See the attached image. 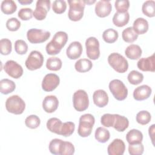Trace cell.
Wrapping results in <instances>:
<instances>
[{
  "instance_id": "6da1fadb",
  "label": "cell",
  "mask_w": 155,
  "mask_h": 155,
  "mask_svg": "<svg viewBox=\"0 0 155 155\" xmlns=\"http://www.w3.org/2000/svg\"><path fill=\"white\" fill-rule=\"evenodd\" d=\"M68 38V35L64 31H59L56 32L53 36V39L45 47L47 54L49 55H56L59 53L62 48L65 45Z\"/></svg>"
},
{
  "instance_id": "7a4b0ae2",
  "label": "cell",
  "mask_w": 155,
  "mask_h": 155,
  "mask_svg": "<svg viewBox=\"0 0 155 155\" xmlns=\"http://www.w3.org/2000/svg\"><path fill=\"white\" fill-rule=\"evenodd\" d=\"M94 122L95 119L92 114H84L82 115L79 118L78 134L82 137L89 136L91 133Z\"/></svg>"
},
{
  "instance_id": "3957f363",
  "label": "cell",
  "mask_w": 155,
  "mask_h": 155,
  "mask_svg": "<svg viewBox=\"0 0 155 155\" xmlns=\"http://www.w3.org/2000/svg\"><path fill=\"white\" fill-rule=\"evenodd\" d=\"M69 10L68 16L70 20L78 21L81 20L84 15L85 6L84 1L82 0H68Z\"/></svg>"
},
{
  "instance_id": "277c9868",
  "label": "cell",
  "mask_w": 155,
  "mask_h": 155,
  "mask_svg": "<svg viewBox=\"0 0 155 155\" xmlns=\"http://www.w3.org/2000/svg\"><path fill=\"white\" fill-rule=\"evenodd\" d=\"M109 65L116 71L120 73L126 72L128 68L127 60L118 53H112L108 57Z\"/></svg>"
},
{
  "instance_id": "5b68a950",
  "label": "cell",
  "mask_w": 155,
  "mask_h": 155,
  "mask_svg": "<svg viewBox=\"0 0 155 155\" xmlns=\"http://www.w3.org/2000/svg\"><path fill=\"white\" fill-rule=\"evenodd\" d=\"M5 108L9 113L21 114L25 110V103L19 96L13 95L6 100Z\"/></svg>"
},
{
  "instance_id": "8992f818",
  "label": "cell",
  "mask_w": 155,
  "mask_h": 155,
  "mask_svg": "<svg viewBox=\"0 0 155 155\" xmlns=\"http://www.w3.org/2000/svg\"><path fill=\"white\" fill-rule=\"evenodd\" d=\"M109 89L117 101H123L125 99L128 95V89L119 79H113L109 83Z\"/></svg>"
},
{
  "instance_id": "52a82bcc",
  "label": "cell",
  "mask_w": 155,
  "mask_h": 155,
  "mask_svg": "<svg viewBox=\"0 0 155 155\" xmlns=\"http://www.w3.org/2000/svg\"><path fill=\"white\" fill-rule=\"evenodd\" d=\"M73 103L74 109L78 111L86 110L89 105V99L87 92L84 90H78L73 96Z\"/></svg>"
},
{
  "instance_id": "ba28073f",
  "label": "cell",
  "mask_w": 155,
  "mask_h": 155,
  "mask_svg": "<svg viewBox=\"0 0 155 155\" xmlns=\"http://www.w3.org/2000/svg\"><path fill=\"white\" fill-rule=\"evenodd\" d=\"M44 56L41 52L37 50H33L30 52L27 58L25 65L29 70L33 71L40 68L44 63Z\"/></svg>"
},
{
  "instance_id": "9c48e42d",
  "label": "cell",
  "mask_w": 155,
  "mask_h": 155,
  "mask_svg": "<svg viewBox=\"0 0 155 155\" xmlns=\"http://www.w3.org/2000/svg\"><path fill=\"white\" fill-rule=\"evenodd\" d=\"M50 36L48 31L38 28H30L27 31V38L32 44H39L45 42Z\"/></svg>"
},
{
  "instance_id": "30bf717a",
  "label": "cell",
  "mask_w": 155,
  "mask_h": 155,
  "mask_svg": "<svg viewBox=\"0 0 155 155\" xmlns=\"http://www.w3.org/2000/svg\"><path fill=\"white\" fill-rule=\"evenodd\" d=\"M86 54L88 58L96 60L100 56L99 42L95 37H90L85 41Z\"/></svg>"
},
{
  "instance_id": "8fae6325",
  "label": "cell",
  "mask_w": 155,
  "mask_h": 155,
  "mask_svg": "<svg viewBox=\"0 0 155 155\" xmlns=\"http://www.w3.org/2000/svg\"><path fill=\"white\" fill-rule=\"evenodd\" d=\"M50 0H38L36 4V8L33 12V16L38 21L44 20L50 9Z\"/></svg>"
},
{
  "instance_id": "7c38bea8",
  "label": "cell",
  "mask_w": 155,
  "mask_h": 155,
  "mask_svg": "<svg viewBox=\"0 0 155 155\" xmlns=\"http://www.w3.org/2000/svg\"><path fill=\"white\" fill-rule=\"evenodd\" d=\"M5 72L14 79H18L23 74V68L21 65L13 60L7 61L4 66Z\"/></svg>"
},
{
  "instance_id": "4fadbf2b",
  "label": "cell",
  "mask_w": 155,
  "mask_h": 155,
  "mask_svg": "<svg viewBox=\"0 0 155 155\" xmlns=\"http://www.w3.org/2000/svg\"><path fill=\"white\" fill-rule=\"evenodd\" d=\"M60 82L59 77L54 73H48L43 78L42 88L45 91H52L59 85Z\"/></svg>"
},
{
  "instance_id": "5bb4252c",
  "label": "cell",
  "mask_w": 155,
  "mask_h": 155,
  "mask_svg": "<svg viewBox=\"0 0 155 155\" xmlns=\"http://www.w3.org/2000/svg\"><path fill=\"white\" fill-rule=\"evenodd\" d=\"M112 10V5L110 1L101 0L97 2L95 5V13L100 18H105L108 16Z\"/></svg>"
},
{
  "instance_id": "9a60e30c",
  "label": "cell",
  "mask_w": 155,
  "mask_h": 155,
  "mask_svg": "<svg viewBox=\"0 0 155 155\" xmlns=\"http://www.w3.org/2000/svg\"><path fill=\"white\" fill-rule=\"evenodd\" d=\"M125 150V143L120 139H114L107 148V152L109 155H122Z\"/></svg>"
},
{
  "instance_id": "2e32d148",
  "label": "cell",
  "mask_w": 155,
  "mask_h": 155,
  "mask_svg": "<svg viewBox=\"0 0 155 155\" xmlns=\"http://www.w3.org/2000/svg\"><path fill=\"white\" fill-rule=\"evenodd\" d=\"M138 68L143 71H155L154 63V54L147 58H143L140 59L137 64Z\"/></svg>"
},
{
  "instance_id": "e0dca14e",
  "label": "cell",
  "mask_w": 155,
  "mask_h": 155,
  "mask_svg": "<svg viewBox=\"0 0 155 155\" xmlns=\"http://www.w3.org/2000/svg\"><path fill=\"white\" fill-rule=\"evenodd\" d=\"M82 53V46L78 41L72 42L66 50V54L70 59H76L79 58Z\"/></svg>"
},
{
  "instance_id": "ac0fdd59",
  "label": "cell",
  "mask_w": 155,
  "mask_h": 155,
  "mask_svg": "<svg viewBox=\"0 0 155 155\" xmlns=\"http://www.w3.org/2000/svg\"><path fill=\"white\" fill-rule=\"evenodd\" d=\"M59 105L58 98L53 95H48L45 97L42 102V108L44 110L48 113H51L55 111Z\"/></svg>"
},
{
  "instance_id": "d6986e66",
  "label": "cell",
  "mask_w": 155,
  "mask_h": 155,
  "mask_svg": "<svg viewBox=\"0 0 155 155\" xmlns=\"http://www.w3.org/2000/svg\"><path fill=\"white\" fill-rule=\"evenodd\" d=\"M151 92V87L147 85H142L134 89L133 97L136 101H143L150 96Z\"/></svg>"
},
{
  "instance_id": "ffe728a7",
  "label": "cell",
  "mask_w": 155,
  "mask_h": 155,
  "mask_svg": "<svg viewBox=\"0 0 155 155\" xmlns=\"http://www.w3.org/2000/svg\"><path fill=\"white\" fill-rule=\"evenodd\" d=\"M93 100L94 104L99 108L106 106L108 103V96L104 90H96L93 94Z\"/></svg>"
},
{
  "instance_id": "44dd1931",
  "label": "cell",
  "mask_w": 155,
  "mask_h": 155,
  "mask_svg": "<svg viewBox=\"0 0 155 155\" xmlns=\"http://www.w3.org/2000/svg\"><path fill=\"white\" fill-rule=\"evenodd\" d=\"M129 125L128 119L124 116L118 114H114V121L113 127L119 132L124 131Z\"/></svg>"
},
{
  "instance_id": "7402d4cb",
  "label": "cell",
  "mask_w": 155,
  "mask_h": 155,
  "mask_svg": "<svg viewBox=\"0 0 155 155\" xmlns=\"http://www.w3.org/2000/svg\"><path fill=\"white\" fill-rule=\"evenodd\" d=\"M148 22L143 18H137L133 22V28L137 35H143L148 30Z\"/></svg>"
},
{
  "instance_id": "603a6c76",
  "label": "cell",
  "mask_w": 155,
  "mask_h": 155,
  "mask_svg": "<svg viewBox=\"0 0 155 155\" xmlns=\"http://www.w3.org/2000/svg\"><path fill=\"white\" fill-rule=\"evenodd\" d=\"M142 49L140 46L136 44H131L128 45L125 50L126 56L132 60L139 59L142 55Z\"/></svg>"
},
{
  "instance_id": "cb8c5ba5",
  "label": "cell",
  "mask_w": 155,
  "mask_h": 155,
  "mask_svg": "<svg viewBox=\"0 0 155 155\" xmlns=\"http://www.w3.org/2000/svg\"><path fill=\"white\" fill-rule=\"evenodd\" d=\"M126 140L129 144H136L142 143L143 134L142 132L136 129L130 130L126 135Z\"/></svg>"
},
{
  "instance_id": "d4e9b609",
  "label": "cell",
  "mask_w": 155,
  "mask_h": 155,
  "mask_svg": "<svg viewBox=\"0 0 155 155\" xmlns=\"http://www.w3.org/2000/svg\"><path fill=\"white\" fill-rule=\"evenodd\" d=\"M130 19V15L128 12L125 13L116 12L113 17V22L114 25L122 27L128 24Z\"/></svg>"
},
{
  "instance_id": "484cf974",
  "label": "cell",
  "mask_w": 155,
  "mask_h": 155,
  "mask_svg": "<svg viewBox=\"0 0 155 155\" xmlns=\"http://www.w3.org/2000/svg\"><path fill=\"white\" fill-rule=\"evenodd\" d=\"M93 67L91 61L87 59H81L78 60L75 64L76 70L79 73H85L90 71Z\"/></svg>"
},
{
  "instance_id": "4316f807",
  "label": "cell",
  "mask_w": 155,
  "mask_h": 155,
  "mask_svg": "<svg viewBox=\"0 0 155 155\" xmlns=\"http://www.w3.org/2000/svg\"><path fill=\"white\" fill-rule=\"evenodd\" d=\"M16 88L15 83L8 79H3L0 81L1 93L4 94H8L13 92Z\"/></svg>"
},
{
  "instance_id": "83f0119b",
  "label": "cell",
  "mask_w": 155,
  "mask_h": 155,
  "mask_svg": "<svg viewBox=\"0 0 155 155\" xmlns=\"http://www.w3.org/2000/svg\"><path fill=\"white\" fill-rule=\"evenodd\" d=\"M62 121L56 117H52L48 120L47 122V128L51 133L59 134L62 125Z\"/></svg>"
},
{
  "instance_id": "f1b7e54d",
  "label": "cell",
  "mask_w": 155,
  "mask_h": 155,
  "mask_svg": "<svg viewBox=\"0 0 155 155\" xmlns=\"http://www.w3.org/2000/svg\"><path fill=\"white\" fill-rule=\"evenodd\" d=\"M17 6L15 1L12 0L2 1L1 5V10L5 15H11L16 12Z\"/></svg>"
},
{
  "instance_id": "f546056e",
  "label": "cell",
  "mask_w": 155,
  "mask_h": 155,
  "mask_svg": "<svg viewBox=\"0 0 155 155\" xmlns=\"http://www.w3.org/2000/svg\"><path fill=\"white\" fill-rule=\"evenodd\" d=\"M95 139L101 143H105L110 137V133L108 130L104 127H98L94 133Z\"/></svg>"
},
{
  "instance_id": "4dcf8cb0",
  "label": "cell",
  "mask_w": 155,
  "mask_h": 155,
  "mask_svg": "<svg viewBox=\"0 0 155 155\" xmlns=\"http://www.w3.org/2000/svg\"><path fill=\"white\" fill-rule=\"evenodd\" d=\"M143 13L148 17L152 18L155 16V2L153 0H148L143 2L142 7Z\"/></svg>"
},
{
  "instance_id": "1f68e13d",
  "label": "cell",
  "mask_w": 155,
  "mask_h": 155,
  "mask_svg": "<svg viewBox=\"0 0 155 155\" xmlns=\"http://www.w3.org/2000/svg\"><path fill=\"white\" fill-rule=\"evenodd\" d=\"M123 40L128 43L134 42L138 38V35L136 33L132 27H129L124 29L122 33Z\"/></svg>"
},
{
  "instance_id": "d6a6232c",
  "label": "cell",
  "mask_w": 155,
  "mask_h": 155,
  "mask_svg": "<svg viewBox=\"0 0 155 155\" xmlns=\"http://www.w3.org/2000/svg\"><path fill=\"white\" fill-rule=\"evenodd\" d=\"M118 32L113 28H108L105 30L102 34V38L104 41L109 44L114 43L118 38Z\"/></svg>"
},
{
  "instance_id": "836d02e7",
  "label": "cell",
  "mask_w": 155,
  "mask_h": 155,
  "mask_svg": "<svg viewBox=\"0 0 155 155\" xmlns=\"http://www.w3.org/2000/svg\"><path fill=\"white\" fill-rule=\"evenodd\" d=\"M62 65V61L57 57H50L47 60L46 67L51 71L59 70Z\"/></svg>"
},
{
  "instance_id": "e575fe53",
  "label": "cell",
  "mask_w": 155,
  "mask_h": 155,
  "mask_svg": "<svg viewBox=\"0 0 155 155\" xmlns=\"http://www.w3.org/2000/svg\"><path fill=\"white\" fill-rule=\"evenodd\" d=\"M74 147L72 143L62 140L59 148V155H71L74 153Z\"/></svg>"
},
{
  "instance_id": "d590c367",
  "label": "cell",
  "mask_w": 155,
  "mask_h": 155,
  "mask_svg": "<svg viewBox=\"0 0 155 155\" xmlns=\"http://www.w3.org/2000/svg\"><path fill=\"white\" fill-rule=\"evenodd\" d=\"M75 129V124L72 122H66L62 124L61 128L59 134L64 137H68L71 136Z\"/></svg>"
},
{
  "instance_id": "8d00e7d4",
  "label": "cell",
  "mask_w": 155,
  "mask_h": 155,
  "mask_svg": "<svg viewBox=\"0 0 155 155\" xmlns=\"http://www.w3.org/2000/svg\"><path fill=\"white\" fill-rule=\"evenodd\" d=\"M127 79L131 84L138 85L143 81V75L136 70H132L128 74Z\"/></svg>"
},
{
  "instance_id": "74e56055",
  "label": "cell",
  "mask_w": 155,
  "mask_h": 155,
  "mask_svg": "<svg viewBox=\"0 0 155 155\" xmlns=\"http://www.w3.org/2000/svg\"><path fill=\"white\" fill-rule=\"evenodd\" d=\"M136 121L138 124L140 125H147L148 124L151 119V114L145 110H142L139 111L136 114Z\"/></svg>"
},
{
  "instance_id": "f35d334b",
  "label": "cell",
  "mask_w": 155,
  "mask_h": 155,
  "mask_svg": "<svg viewBox=\"0 0 155 155\" xmlns=\"http://www.w3.org/2000/svg\"><path fill=\"white\" fill-rule=\"evenodd\" d=\"M12 42L7 38L1 39L0 41V52L2 55H8L12 52Z\"/></svg>"
},
{
  "instance_id": "ab89813d",
  "label": "cell",
  "mask_w": 155,
  "mask_h": 155,
  "mask_svg": "<svg viewBox=\"0 0 155 155\" xmlns=\"http://www.w3.org/2000/svg\"><path fill=\"white\" fill-rule=\"evenodd\" d=\"M41 124L40 119L36 115L31 114L26 117L25 119V125L31 129L37 128Z\"/></svg>"
},
{
  "instance_id": "60d3db41",
  "label": "cell",
  "mask_w": 155,
  "mask_h": 155,
  "mask_svg": "<svg viewBox=\"0 0 155 155\" xmlns=\"http://www.w3.org/2000/svg\"><path fill=\"white\" fill-rule=\"evenodd\" d=\"M53 11L57 14H62L64 13L67 9V4L63 0L54 1L52 4Z\"/></svg>"
},
{
  "instance_id": "b9f144b4",
  "label": "cell",
  "mask_w": 155,
  "mask_h": 155,
  "mask_svg": "<svg viewBox=\"0 0 155 155\" xmlns=\"http://www.w3.org/2000/svg\"><path fill=\"white\" fill-rule=\"evenodd\" d=\"M15 50L19 54H25L28 51L27 44L24 40H16L15 42Z\"/></svg>"
},
{
  "instance_id": "7bdbcfd3",
  "label": "cell",
  "mask_w": 155,
  "mask_h": 155,
  "mask_svg": "<svg viewBox=\"0 0 155 155\" xmlns=\"http://www.w3.org/2000/svg\"><path fill=\"white\" fill-rule=\"evenodd\" d=\"M62 142V140L59 139H52L48 146L50 152L55 155H59V148Z\"/></svg>"
},
{
  "instance_id": "ee69618b",
  "label": "cell",
  "mask_w": 155,
  "mask_h": 155,
  "mask_svg": "<svg viewBox=\"0 0 155 155\" xmlns=\"http://www.w3.org/2000/svg\"><path fill=\"white\" fill-rule=\"evenodd\" d=\"M114 121V114L106 113L101 117V124L105 127H111L113 126Z\"/></svg>"
},
{
  "instance_id": "f6af8a7d",
  "label": "cell",
  "mask_w": 155,
  "mask_h": 155,
  "mask_svg": "<svg viewBox=\"0 0 155 155\" xmlns=\"http://www.w3.org/2000/svg\"><path fill=\"white\" fill-rule=\"evenodd\" d=\"M114 6L117 12L125 13L130 7V2L128 0H117L115 1Z\"/></svg>"
},
{
  "instance_id": "bcb514c9",
  "label": "cell",
  "mask_w": 155,
  "mask_h": 155,
  "mask_svg": "<svg viewBox=\"0 0 155 155\" xmlns=\"http://www.w3.org/2000/svg\"><path fill=\"white\" fill-rule=\"evenodd\" d=\"M144 151V147L142 143L129 144L128 152L131 155H141Z\"/></svg>"
},
{
  "instance_id": "7dc6e473",
  "label": "cell",
  "mask_w": 155,
  "mask_h": 155,
  "mask_svg": "<svg viewBox=\"0 0 155 155\" xmlns=\"http://www.w3.org/2000/svg\"><path fill=\"white\" fill-rule=\"evenodd\" d=\"M21 27V22L16 18L8 19L6 22L7 28L11 31H17Z\"/></svg>"
},
{
  "instance_id": "c3c4849f",
  "label": "cell",
  "mask_w": 155,
  "mask_h": 155,
  "mask_svg": "<svg viewBox=\"0 0 155 155\" xmlns=\"http://www.w3.org/2000/svg\"><path fill=\"white\" fill-rule=\"evenodd\" d=\"M18 17L23 21H28L33 16V12L30 8H22L18 12Z\"/></svg>"
},
{
  "instance_id": "681fc988",
  "label": "cell",
  "mask_w": 155,
  "mask_h": 155,
  "mask_svg": "<svg viewBox=\"0 0 155 155\" xmlns=\"http://www.w3.org/2000/svg\"><path fill=\"white\" fill-rule=\"evenodd\" d=\"M154 124H153L151 127H150L149 129H148V133L150 135V137L151 139L152 143L153 145H154Z\"/></svg>"
},
{
  "instance_id": "f907efd6",
  "label": "cell",
  "mask_w": 155,
  "mask_h": 155,
  "mask_svg": "<svg viewBox=\"0 0 155 155\" xmlns=\"http://www.w3.org/2000/svg\"><path fill=\"white\" fill-rule=\"evenodd\" d=\"M19 4L22 5H28L33 2L32 0H18Z\"/></svg>"
},
{
  "instance_id": "816d5d0a",
  "label": "cell",
  "mask_w": 155,
  "mask_h": 155,
  "mask_svg": "<svg viewBox=\"0 0 155 155\" xmlns=\"http://www.w3.org/2000/svg\"><path fill=\"white\" fill-rule=\"evenodd\" d=\"M85 4H87L88 5H91V4H93L94 2H96V1H84Z\"/></svg>"
}]
</instances>
